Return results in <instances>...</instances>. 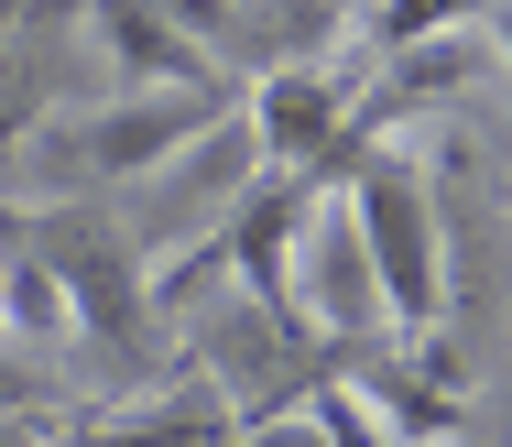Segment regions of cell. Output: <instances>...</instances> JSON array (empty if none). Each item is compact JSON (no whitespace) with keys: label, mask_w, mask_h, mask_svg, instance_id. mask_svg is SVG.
<instances>
[{"label":"cell","mask_w":512,"mask_h":447,"mask_svg":"<svg viewBox=\"0 0 512 447\" xmlns=\"http://www.w3.org/2000/svg\"><path fill=\"white\" fill-rule=\"evenodd\" d=\"M0 447H55L44 426H22V415H0Z\"/></svg>","instance_id":"12"},{"label":"cell","mask_w":512,"mask_h":447,"mask_svg":"<svg viewBox=\"0 0 512 447\" xmlns=\"http://www.w3.org/2000/svg\"><path fill=\"white\" fill-rule=\"evenodd\" d=\"M0 338H11V328H0Z\"/></svg>","instance_id":"13"},{"label":"cell","mask_w":512,"mask_h":447,"mask_svg":"<svg viewBox=\"0 0 512 447\" xmlns=\"http://www.w3.org/2000/svg\"><path fill=\"white\" fill-rule=\"evenodd\" d=\"M338 208L360 229V262H371V295H382V328L404 338H447V219H436V175L414 164L404 142H371L338 186Z\"/></svg>","instance_id":"1"},{"label":"cell","mask_w":512,"mask_h":447,"mask_svg":"<svg viewBox=\"0 0 512 447\" xmlns=\"http://www.w3.org/2000/svg\"><path fill=\"white\" fill-rule=\"evenodd\" d=\"M11 240L55 273V295H66V317H77V349H99L120 382L164 371V317H153V262H142V240H120V229L88 219V208H33V219H11Z\"/></svg>","instance_id":"2"},{"label":"cell","mask_w":512,"mask_h":447,"mask_svg":"<svg viewBox=\"0 0 512 447\" xmlns=\"http://www.w3.org/2000/svg\"><path fill=\"white\" fill-rule=\"evenodd\" d=\"M480 44H491V55L512 66V0H502V11H480Z\"/></svg>","instance_id":"11"},{"label":"cell","mask_w":512,"mask_h":447,"mask_svg":"<svg viewBox=\"0 0 512 447\" xmlns=\"http://www.w3.org/2000/svg\"><path fill=\"white\" fill-rule=\"evenodd\" d=\"M251 186H262V153H251L240 110L218 120L207 142H186V153H175V219H229Z\"/></svg>","instance_id":"6"},{"label":"cell","mask_w":512,"mask_h":447,"mask_svg":"<svg viewBox=\"0 0 512 447\" xmlns=\"http://www.w3.org/2000/svg\"><path fill=\"white\" fill-rule=\"evenodd\" d=\"M33 120H44V77H33L22 55H0V153H11Z\"/></svg>","instance_id":"9"},{"label":"cell","mask_w":512,"mask_h":447,"mask_svg":"<svg viewBox=\"0 0 512 447\" xmlns=\"http://www.w3.org/2000/svg\"><path fill=\"white\" fill-rule=\"evenodd\" d=\"M229 447H327L306 415H273V426H229Z\"/></svg>","instance_id":"10"},{"label":"cell","mask_w":512,"mask_h":447,"mask_svg":"<svg viewBox=\"0 0 512 447\" xmlns=\"http://www.w3.org/2000/svg\"><path fill=\"white\" fill-rule=\"evenodd\" d=\"M306 426H316L327 447H393L382 426H371V404H360L349 382H327V393H316V404H306Z\"/></svg>","instance_id":"8"},{"label":"cell","mask_w":512,"mask_h":447,"mask_svg":"<svg viewBox=\"0 0 512 447\" xmlns=\"http://www.w3.org/2000/svg\"><path fill=\"white\" fill-rule=\"evenodd\" d=\"M88 44L109 55V77H120L131 99H218V88H240L197 33H186L175 11H153V0H99V11H88Z\"/></svg>","instance_id":"5"},{"label":"cell","mask_w":512,"mask_h":447,"mask_svg":"<svg viewBox=\"0 0 512 447\" xmlns=\"http://www.w3.org/2000/svg\"><path fill=\"white\" fill-rule=\"evenodd\" d=\"M229 110H240V88H218V99H109V110L44 131V164H55V186H131V175H164L186 142H207Z\"/></svg>","instance_id":"3"},{"label":"cell","mask_w":512,"mask_h":447,"mask_svg":"<svg viewBox=\"0 0 512 447\" xmlns=\"http://www.w3.org/2000/svg\"><path fill=\"white\" fill-rule=\"evenodd\" d=\"M0 328L22 338V349H77V317H66V295H55V273L0 229Z\"/></svg>","instance_id":"7"},{"label":"cell","mask_w":512,"mask_h":447,"mask_svg":"<svg viewBox=\"0 0 512 447\" xmlns=\"http://www.w3.org/2000/svg\"><path fill=\"white\" fill-rule=\"evenodd\" d=\"M316 208H327V197H316V175H262V186L218 219V240H197L207 273H229V284H240V306H262V317L306 328V317H295V240H306Z\"/></svg>","instance_id":"4"}]
</instances>
